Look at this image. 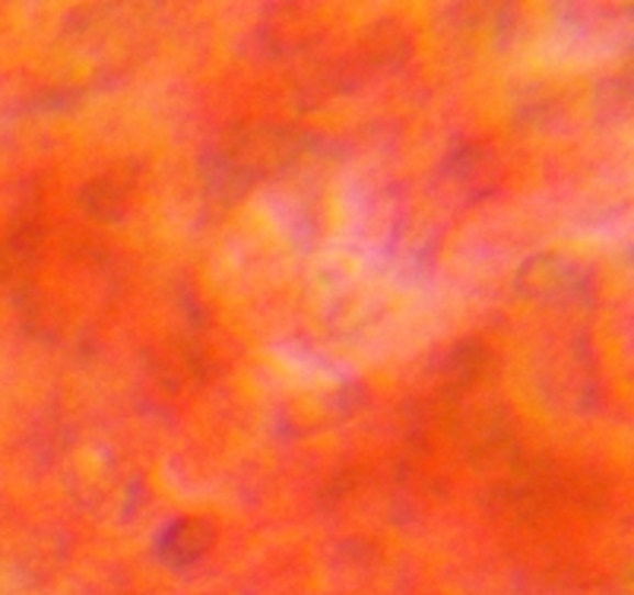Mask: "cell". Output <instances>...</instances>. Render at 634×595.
Wrapping results in <instances>:
<instances>
[{"label": "cell", "mask_w": 634, "mask_h": 595, "mask_svg": "<svg viewBox=\"0 0 634 595\" xmlns=\"http://www.w3.org/2000/svg\"><path fill=\"white\" fill-rule=\"evenodd\" d=\"M486 368H489V352H486V346L467 343V346L454 349V355L447 358V378H444L447 400H454V396H460L464 390H469L476 380L486 374Z\"/></svg>", "instance_id": "cell-3"}, {"label": "cell", "mask_w": 634, "mask_h": 595, "mask_svg": "<svg viewBox=\"0 0 634 595\" xmlns=\"http://www.w3.org/2000/svg\"><path fill=\"white\" fill-rule=\"evenodd\" d=\"M80 206L92 218H111L121 216V188L114 181H92L80 190Z\"/></svg>", "instance_id": "cell-6"}, {"label": "cell", "mask_w": 634, "mask_h": 595, "mask_svg": "<svg viewBox=\"0 0 634 595\" xmlns=\"http://www.w3.org/2000/svg\"><path fill=\"white\" fill-rule=\"evenodd\" d=\"M561 497L578 504L580 510H603L609 501V487L603 479H597L590 472H578V475H565Z\"/></svg>", "instance_id": "cell-5"}, {"label": "cell", "mask_w": 634, "mask_h": 595, "mask_svg": "<svg viewBox=\"0 0 634 595\" xmlns=\"http://www.w3.org/2000/svg\"><path fill=\"white\" fill-rule=\"evenodd\" d=\"M575 276L558 257H530L518 272V292L526 298L558 295L561 289H571Z\"/></svg>", "instance_id": "cell-1"}, {"label": "cell", "mask_w": 634, "mask_h": 595, "mask_svg": "<svg viewBox=\"0 0 634 595\" xmlns=\"http://www.w3.org/2000/svg\"><path fill=\"white\" fill-rule=\"evenodd\" d=\"M210 526L200 523V519H181L175 523L163 539V554H166L171 564H191L197 561L207 548H210Z\"/></svg>", "instance_id": "cell-2"}, {"label": "cell", "mask_w": 634, "mask_h": 595, "mask_svg": "<svg viewBox=\"0 0 634 595\" xmlns=\"http://www.w3.org/2000/svg\"><path fill=\"white\" fill-rule=\"evenodd\" d=\"M410 55V42L393 23H381L365 42V57L375 67H400Z\"/></svg>", "instance_id": "cell-4"}]
</instances>
